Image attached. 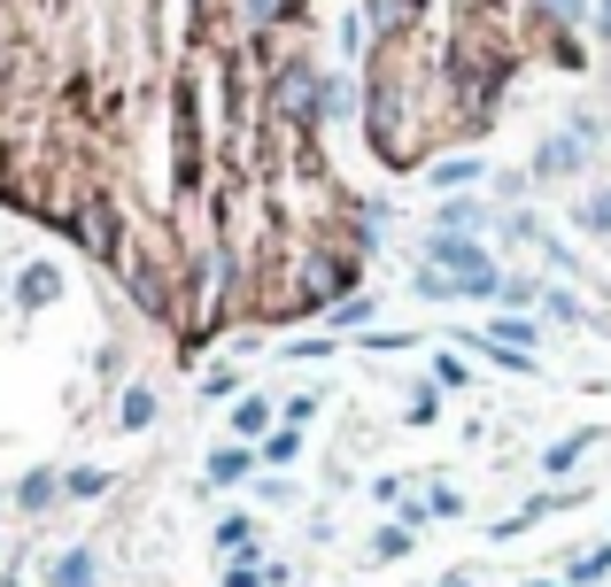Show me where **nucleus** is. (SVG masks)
<instances>
[{"instance_id": "obj_12", "label": "nucleus", "mask_w": 611, "mask_h": 587, "mask_svg": "<svg viewBox=\"0 0 611 587\" xmlns=\"http://www.w3.org/2000/svg\"><path fill=\"white\" fill-rule=\"evenodd\" d=\"M117 479L101 471V464H78V471H62V503H101Z\"/></svg>"}, {"instance_id": "obj_16", "label": "nucleus", "mask_w": 611, "mask_h": 587, "mask_svg": "<svg viewBox=\"0 0 611 587\" xmlns=\"http://www.w3.org/2000/svg\"><path fill=\"white\" fill-rule=\"evenodd\" d=\"M573 225L604 240V232H611V186H597V193H581V209H573Z\"/></svg>"}, {"instance_id": "obj_22", "label": "nucleus", "mask_w": 611, "mask_h": 587, "mask_svg": "<svg viewBox=\"0 0 611 587\" xmlns=\"http://www.w3.org/2000/svg\"><path fill=\"white\" fill-rule=\"evenodd\" d=\"M487 332H495V340H511V348H534V317H526V309H503Z\"/></svg>"}, {"instance_id": "obj_10", "label": "nucleus", "mask_w": 611, "mask_h": 587, "mask_svg": "<svg viewBox=\"0 0 611 587\" xmlns=\"http://www.w3.org/2000/svg\"><path fill=\"white\" fill-rule=\"evenodd\" d=\"M248 471H256V448H248V440H225V448H209V479H217V487H240Z\"/></svg>"}, {"instance_id": "obj_1", "label": "nucleus", "mask_w": 611, "mask_h": 587, "mask_svg": "<svg viewBox=\"0 0 611 587\" xmlns=\"http://www.w3.org/2000/svg\"><path fill=\"white\" fill-rule=\"evenodd\" d=\"M317 0H0V209L47 225L194 371L325 325L387 201L325 155Z\"/></svg>"}, {"instance_id": "obj_4", "label": "nucleus", "mask_w": 611, "mask_h": 587, "mask_svg": "<svg viewBox=\"0 0 611 587\" xmlns=\"http://www.w3.org/2000/svg\"><path fill=\"white\" fill-rule=\"evenodd\" d=\"M8 503H16L23 518H39V510H55V503H62V471H55V464H39V471H23Z\"/></svg>"}, {"instance_id": "obj_17", "label": "nucleus", "mask_w": 611, "mask_h": 587, "mask_svg": "<svg viewBox=\"0 0 611 587\" xmlns=\"http://www.w3.org/2000/svg\"><path fill=\"white\" fill-rule=\"evenodd\" d=\"M201 395H209V402H240V395H248L240 364H217V371H201Z\"/></svg>"}, {"instance_id": "obj_6", "label": "nucleus", "mask_w": 611, "mask_h": 587, "mask_svg": "<svg viewBox=\"0 0 611 587\" xmlns=\"http://www.w3.org/2000/svg\"><path fill=\"white\" fill-rule=\"evenodd\" d=\"M480 178H487V170H480V155L457 147V155H442V162H434V178H426V186H434V193H472Z\"/></svg>"}, {"instance_id": "obj_14", "label": "nucleus", "mask_w": 611, "mask_h": 587, "mask_svg": "<svg viewBox=\"0 0 611 587\" xmlns=\"http://www.w3.org/2000/svg\"><path fill=\"white\" fill-rule=\"evenodd\" d=\"M256 448H264V464H272V471H287V464L303 456V426H272V434L256 440Z\"/></svg>"}, {"instance_id": "obj_15", "label": "nucleus", "mask_w": 611, "mask_h": 587, "mask_svg": "<svg viewBox=\"0 0 611 587\" xmlns=\"http://www.w3.org/2000/svg\"><path fill=\"white\" fill-rule=\"evenodd\" d=\"M279 580H287V565H256V557L225 565V587H279Z\"/></svg>"}, {"instance_id": "obj_24", "label": "nucleus", "mask_w": 611, "mask_h": 587, "mask_svg": "<svg viewBox=\"0 0 611 587\" xmlns=\"http://www.w3.org/2000/svg\"><path fill=\"white\" fill-rule=\"evenodd\" d=\"M542 317H558V325H581L589 309H581V301H573L565 287H542Z\"/></svg>"}, {"instance_id": "obj_3", "label": "nucleus", "mask_w": 611, "mask_h": 587, "mask_svg": "<svg viewBox=\"0 0 611 587\" xmlns=\"http://www.w3.org/2000/svg\"><path fill=\"white\" fill-rule=\"evenodd\" d=\"M8 301H16V309H55V301H62V271H55V263H23L16 287H8Z\"/></svg>"}, {"instance_id": "obj_13", "label": "nucleus", "mask_w": 611, "mask_h": 587, "mask_svg": "<svg viewBox=\"0 0 611 587\" xmlns=\"http://www.w3.org/2000/svg\"><path fill=\"white\" fill-rule=\"evenodd\" d=\"M117 426H125V434H148L155 426V387H125V395H117Z\"/></svg>"}, {"instance_id": "obj_8", "label": "nucleus", "mask_w": 611, "mask_h": 587, "mask_svg": "<svg viewBox=\"0 0 611 587\" xmlns=\"http://www.w3.org/2000/svg\"><path fill=\"white\" fill-rule=\"evenodd\" d=\"M47 587H101V565H93V549H62L55 565H47Z\"/></svg>"}, {"instance_id": "obj_27", "label": "nucleus", "mask_w": 611, "mask_h": 587, "mask_svg": "<svg viewBox=\"0 0 611 587\" xmlns=\"http://www.w3.org/2000/svg\"><path fill=\"white\" fill-rule=\"evenodd\" d=\"M426 510H434V518H464V495H457V487H434V495H426Z\"/></svg>"}, {"instance_id": "obj_2", "label": "nucleus", "mask_w": 611, "mask_h": 587, "mask_svg": "<svg viewBox=\"0 0 611 587\" xmlns=\"http://www.w3.org/2000/svg\"><path fill=\"white\" fill-rule=\"evenodd\" d=\"M589 155H597V140H581V132L565 125V132H550V140L534 147V162H526V178H534V186H558V178H581V170H589Z\"/></svg>"}, {"instance_id": "obj_29", "label": "nucleus", "mask_w": 611, "mask_h": 587, "mask_svg": "<svg viewBox=\"0 0 611 587\" xmlns=\"http://www.w3.org/2000/svg\"><path fill=\"white\" fill-rule=\"evenodd\" d=\"M442 587H464V573H450V580H442Z\"/></svg>"}, {"instance_id": "obj_9", "label": "nucleus", "mask_w": 611, "mask_h": 587, "mask_svg": "<svg viewBox=\"0 0 611 587\" xmlns=\"http://www.w3.org/2000/svg\"><path fill=\"white\" fill-rule=\"evenodd\" d=\"M480 225H487V201H472V193H442L434 232H480Z\"/></svg>"}, {"instance_id": "obj_21", "label": "nucleus", "mask_w": 611, "mask_h": 587, "mask_svg": "<svg viewBox=\"0 0 611 587\" xmlns=\"http://www.w3.org/2000/svg\"><path fill=\"white\" fill-rule=\"evenodd\" d=\"M503 309H542V287H534V279H526V271H503Z\"/></svg>"}, {"instance_id": "obj_5", "label": "nucleus", "mask_w": 611, "mask_h": 587, "mask_svg": "<svg viewBox=\"0 0 611 587\" xmlns=\"http://www.w3.org/2000/svg\"><path fill=\"white\" fill-rule=\"evenodd\" d=\"M272 426H279V402H272V395H256V387H248V395H240V402H233V440H248V448H256V440L272 434Z\"/></svg>"}, {"instance_id": "obj_30", "label": "nucleus", "mask_w": 611, "mask_h": 587, "mask_svg": "<svg viewBox=\"0 0 611 587\" xmlns=\"http://www.w3.org/2000/svg\"><path fill=\"white\" fill-rule=\"evenodd\" d=\"M526 587H558V580H526Z\"/></svg>"}, {"instance_id": "obj_19", "label": "nucleus", "mask_w": 611, "mask_h": 587, "mask_svg": "<svg viewBox=\"0 0 611 587\" xmlns=\"http://www.w3.org/2000/svg\"><path fill=\"white\" fill-rule=\"evenodd\" d=\"M611 573V541L604 549H589V557H573V565H565V587H597Z\"/></svg>"}, {"instance_id": "obj_26", "label": "nucleus", "mask_w": 611, "mask_h": 587, "mask_svg": "<svg viewBox=\"0 0 611 587\" xmlns=\"http://www.w3.org/2000/svg\"><path fill=\"white\" fill-rule=\"evenodd\" d=\"M309 418H317V395H287L279 402V426H309Z\"/></svg>"}, {"instance_id": "obj_23", "label": "nucleus", "mask_w": 611, "mask_h": 587, "mask_svg": "<svg viewBox=\"0 0 611 587\" xmlns=\"http://www.w3.org/2000/svg\"><path fill=\"white\" fill-rule=\"evenodd\" d=\"M248 541H256V518H217V549H233V557H248Z\"/></svg>"}, {"instance_id": "obj_11", "label": "nucleus", "mask_w": 611, "mask_h": 587, "mask_svg": "<svg viewBox=\"0 0 611 587\" xmlns=\"http://www.w3.org/2000/svg\"><path fill=\"white\" fill-rule=\"evenodd\" d=\"M364 325H372V294H364V287L341 294V301L325 309V332H333V340H341V332H364Z\"/></svg>"}, {"instance_id": "obj_20", "label": "nucleus", "mask_w": 611, "mask_h": 587, "mask_svg": "<svg viewBox=\"0 0 611 587\" xmlns=\"http://www.w3.org/2000/svg\"><path fill=\"white\" fill-rule=\"evenodd\" d=\"M333 348H341V340H333V332L317 325V332H303V340H287V364H325Z\"/></svg>"}, {"instance_id": "obj_25", "label": "nucleus", "mask_w": 611, "mask_h": 587, "mask_svg": "<svg viewBox=\"0 0 611 587\" xmlns=\"http://www.w3.org/2000/svg\"><path fill=\"white\" fill-rule=\"evenodd\" d=\"M426 371H434V387H472V371H464L457 356H434V364H426Z\"/></svg>"}, {"instance_id": "obj_18", "label": "nucleus", "mask_w": 611, "mask_h": 587, "mask_svg": "<svg viewBox=\"0 0 611 587\" xmlns=\"http://www.w3.org/2000/svg\"><path fill=\"white\" fill-rule=\"evenodd\" d=\"M411 557V526H380L372 534V565H403Z\"/></svg>"}, {"instance_id": "obj_7", "label": "nucleus", "mask_w": 611, "mask_h": 587, "mask_svg": "<svg viewBox=\"0 0 611 587\" xmlns=\"http://www.w3.org/2000/svg\"><path fill=\"white\" fill-rule=\"evenodd\" d=\"M597 440H604V426H581V434L550 440V448H542V471H550V479H565V471H573V464H581V456H589Z\"/></svg>"}, {"instance_id": "obj_28", "label": "nucleus", "mask_w": 611, "mask_h": 587, "mask_svg": "<svg viewBox=\"0 0 611 587\" xmlns=\"http://www.w3.org/2000/svg\"><path fill=\"white\" fill-rule=\"evenodd\" d=\"M434 410H442V395H434V387H418V395H411V426H434Z\"/></svg>"}]
</instances>
